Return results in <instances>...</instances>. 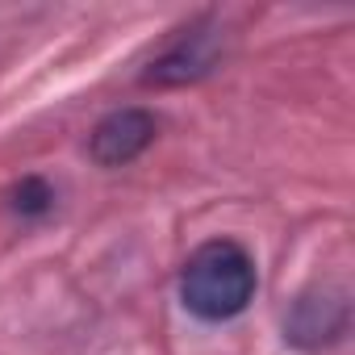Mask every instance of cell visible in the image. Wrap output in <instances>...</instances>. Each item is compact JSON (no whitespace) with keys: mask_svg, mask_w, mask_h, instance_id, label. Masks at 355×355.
Here are the masks:
<instances>
[{"mask_svg":"<svg viewBox=\"0 0 355 355\" xmlns=\"http://www.w3.org/2000/svg\"><path fill=\"white\" fill-rule=\"evenodd\" d=\"M222 51H226V34L214 17H201L193 21L189 30H180L167 51L150 63V71L142 76V84H155V88H180V84H197L205 80L218 63H222Z\"/></svg>","mask_w":355,"mask_h":355,"instance_id":"2","label":"cell"},{"mask_svg":"<svg viewBox=\"0 0 355 355\" xmlns=\"http://www.w3.org/2000/svg\"><path fill=\"white\" fill-rule=\"evenodd\" d=\"M347 334V293L322 288L293 305V318L284 322V338L297 347H322Z\"/></svg>","mask_w":355,"mask_h":355,"instance_id":"4","label":"cell"},{"mask_svg":"<svg viewBox=\"0 0 355 355\" xmlns=\"http://www.w3.org/2000/svg\"><path fill=\"white\" fill-rule=\"evenodd\" d=\"M51 205H55V193L46 189V180H34V175H30V180H21L9 193V209L21 214V218H42Z\"/></svg>","mask_w":355,"mask_h":355,"instance_id":"5","label":"cell"},{"mask_svg":"<svg viewBox=\"0 0 355 355\" xmlns=\"http://www.w3.org/2000/svg\"><path fill=\"white\" fill-rule=\"evenodd\" d=\"M259 288L255 259L234 239H209L201 243L180 272V301L201 322H230L239 318Z\"/></svg>","mask_w":355,"mask_h":355,"instance_id":"1","label":"cell"},{"mask_svg":"<svg viewBox=\"0 0 355 355\" xmlns=\"http://www.w3.org/2000/svg\"><path fill=\"white\" fill-rule=\"evenodd\" d=\"M159 134V121L150 109H113L105 113L96 125H92V138H88V155L101 163V167H125L134 163Z\"/></svg>","mask_w":355,"mask_h":355,"instance_id":"3","label":"cell"}]
</instances>
